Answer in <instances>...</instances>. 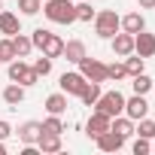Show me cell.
<instances>
[{
  "label": "cell",
  "mask_w": 155,
  "mask_h": 155,
  "mask_svg": "<svg viewBox=\"0 0 155 155\" xmlns=\"http://www.w3.org/2000/svg\"><path fill=\"white\" fill-rule=\"evenodd\" d=\"M43 15L52 25H73L76 21V3L73 0H43Z\"/></svg>",
  "instance_id": "6da1fadb"
},
{
  "label": "cell",
  "mask_w": 155,
  "mask_h": 155,
  "mask_svg": "<svg viewBox=\"0 0 155 155\" xmlns=\"http://www.w3.org/2000/svg\"><path fill=\"white\" fill-rule=\"evenodd\" d=\"M6 73H9V79H12V82H18V85H25V88H31V85H37V82H40L37 70H34L25 58H12V61H9V67H6Z\"/></svg>",
  "instance_id": "7a4b0ae2"
},
{
  "label": "cell",
  "mask_w": 155,
  "mask_h": 155,
  "mask_svg": "<svg viewBox=\"0 0 155 155\" xmlns=\"http://www.w3.org/2000/svg\"><path fill=\"white\" fill-rule=\"evenodd\" d=\"M94 110L97 113H104V116H122L125 113V94L116 88V91H101V97H97V104H94Z\"/></svg>",
  "instance_id": "3957f363"
},
{
  "label": "cell",
  "mask_w": 155,
  "mask_h": 155,
  "mask_svg": "<svg viewBox=\"0 0 155 155\" xmlns=\"http://www.w3.org/2000/svg\"><path fill=\"white\" fill-rule=\"evenodd\" d=\"M116 31H122L116 9H101V12H94V34H97L101 40H110Z\"/></svg>",
  "instance_id": "277c9868"
},
{
  "label": "cell",
  "mask_w": 155,
  "mask_h": 155,
  "mask_svg": "<svg viewBox=\"0 0 155 155\" xmlns=\"http://www.w3.org/2000/svg\"><path fill=\"white\" fill-rule=\"evenodd\" d=\"M58 85H61V91H64L67 97H79V94H82V88L88 85V79H85L79 70H70V73H61Z\"/></svg>",
  "instance_id": "5b68a950"
},
{
  "label": "cell",
  "mask_w": 155,
  "mask_h": 155,
  "mask_svg": "<svg viewBox=\"0 0 155 155\" xmlns=\"http://www.w3.org/2000/svg\"><path fill=\"white\" fill-rule=\"evenodd\" d=\"M79 73L85 76L88 82H107V64L104 61H97V58H82L79 61Z\"/></svg>",
  "instance_id": "8992f818"
},
{
  "label": "cell",
  "mask_w": 155,
  "mask_h": 155,
  "mask_svg": "<svg viewBox=\"0 0 155 155\" xmlns=\"http://www.w3.org/2000/svg\"><path fill=\"white\" fill-rule=\"evenodd\" d=\"M110 46H113V55L116 58H128L134 52V34H125V31H116L110 37Z\"/></svg>",
  "instance_id": "52a82bcc"
},
{
  "label": "cell",
  "mask_w": 155,
  "mask_h": 155,
  "mask_svg": "<svg viewBox=\"0 0 155 155\" xmlns=\"http://www.w3.org/2000/svg\"><path fill=\"white\" fill-rule=\"evenodd\" d=\"M146 113H149V101H146V94H134V97H125V116H128V119L140 122Z\"/></svg>",
  "instance_id": "ba28073f"
},
{
  "label": "cell",
  "mask_w": 155,
  "mask_h": 155,
  "mask_svg": "<svg viewBox=\"0 0 155 155\" xmlns=\"http://www.w3.org/2000/svg\"><path fill=\"white\" fill-rule=\"evenodd\" d=\"M104 131H110V116H104V113H91L88 116V122H85V137L88 140H94L97 134H104Z\"/></svg>",
  "instance_id": "9c48e42d"
},
{
  "label": "cell",
  "mask_w": 155,
  "mask_h": 155,
  "mask_svg": "<svg viewBox=\"0 0 155 155\" xmlns=\"http://www.w3.org/2000/svg\"><path fill=\"white\" fill-rule=\"evenodd\" d=\"M15 134H18V140H21L25 146H31V143L37 146V140L43 137V122H21Z\"/></svg>",
  "instance_id": "30bf717a"
},
{
  "label": "cell",
  "mask_w": 155,
  "mask_h": 155,
  "mask_svg": "<svg viewBox=\"0 0 155 155\" xmlns=\"http://www.w3.org/2000/svg\"><path fill=\"white\" fill-rule=\"evenodd\" d=\"M94 143H97V149H101V152H119V149L125 146V137H119V134L110 128V131L97 134V137H94Z\"/></svg>",
  "instance_id": "8fae6325"
},
{
  "label": "cell",
  "mask_w": 155,
  "mask_h": 155,
  "mask_svg": "<svg viewBox=\"0 0 155 155\" xmlns=\"http://www.w3.org/2000/svg\"><path fill=\"white\" fill-rule=\"evenodd\" d=\"M134 52L140 58H152L155 55V34H146V28L140 34H134Z\"/></svg>",
  "instance_id": "7c38bea8"
},
{
  "label": "cell",
  "mask_w": 155,
  "mask_h": 155,
  "mask_svg": "<svg viewBox=\"0 0 155 155\" xmlns=\"http://www.w3.org/2000/svg\"><path fill=\"white\" fill-rule=\"evenodd\" d=\"M85 55H88V52H85V43H82V40H70V43H64V52H61V58L70 61V64H79Z\"/></svg>",
  "instance_id": "4fadbf2b"
},
{
  "label": "cell",
  "mask_w": 155,
  "mask_h": 155,
  "mask_svg": "<svg viewBox=\"0 0 155 155\" xmlns=\"http://www.w3.org/2000/svg\"><path fill=\"white\" fill-rule=\"evenodd\" d=\"M18 31H21V18L15 12L0 9V34H3V37H15Z\"/></svg>",
  "instance_id": "5bb4252c"
},
{
  "label": "cell",
  "mask_w": 155,
  "mask_h": 155,
  "mask_svg": "<svg viewBox=\"0 0 155 155\" xmlns=\"http://www.w3.org/2000/svg\"><path fill=\"white\" fill-rule=\"evenodd\" d=\"M119 28H122L125 34H140V31L146 28V18H143L140 12H128V15L119 18Z\"/></svg>",
  "instance_id": "9a60e30c"
},
{
  "label": "cell",
  "mask_w": 155,
  "mask_h": 155,
  "mask_svg": "<svg viewBox=\"0 0 155 155\" xmlns=\"http://www.w3.org/2000/svg\"><path fill=\"white\" fill-rule=\"evenodd\" d=\"M110 128H113L119 137H125V140H128V137L134 134V119H128L125 113H122V116H113V119H110Z\"/></svg>",
  "instance_id": "2e32d148"
},
{
  "label": "cell",
  "mask_w": 155,
  "mask_h": 155,
  "mask_svg": "<svg viewBox=\"0 0 155 155\" xmlns=\"http://www.w3.org/2000/svg\"><path fill=\"white\" fill-rule=\"evenodd\" d=\"M37 146H40L43 155H55V152H61V134H46L43 131V137L37 140Z\"/></svg>",
  "instance_id": "e0dca14e"
},
{
  "label": "cell",
  "mask_w": 155,
  "mask_h": 155,
  "mask_svg": "<svg viewBox=\"0 0 155 155\" xmlns=\"http://www.w3.org/2000/svg\"><path fill=\"white\" fill-rule=\"evenodd\" d=\"M40 52H43V55H49V58H52V61H55V58H61V52H64V40H61V37H58V34H49V37H46V43H43V49H40Z\"/></svg>",
  "instance_id": "ac0fdd59"
},
{
  "label": "cell",
  "mask_w": 155,
  "mask_h": 155,
  "mask_svg": "<svg viewBox=\"0 0 155 155\" xmlns=\"http://www.w3.org/2000/svg\"><path fill=\"white\" fill-rule=\"evenodd\" d=\"M46 110H49L52 116H61V113H67V94H64V91H55V94H49V97H46Z\"/></svg>",
  "instance_id": "d6986e66"
},
{
  "label": "cell",
  "mask_w": 155,
  "mask_h": 155,
  "mask_svg": "<svg viewBox=\"0 0 155 155\" xmlns=\"http://www.w3.org/2000/svg\"><path fill=\"white\" fill-rule=\"evenodd\" d=\"M3 101H6L9 107H18V104L25 101V85H18V82L6 85V88H3Z\"/></svg>",
  "instance_id": "ffe728a7"
},
{
  "label": "cell",
  "mask_w": 155,
  "mask_h": 155,
  "mask_svg": "<svg viewBox=\"0 0 155 155\" xmlns=\"http://www.w3.org/2000/svg\"><path fill=\"white\" fill-rule=\"evenodd\" d=\"M12 46H15V55H18V58H28V55L34 52V43H31V37H25L21 31L12 37Z\"/></svg>",
  "instance_id": "44dd1931"
},
{
  "label": "cell",
  "mask_w": 155,
  "mask_h": 155,
  "mask_svg": "<svg viewBox=\"0 0 155 155\" xmlns=\"http://www.w3.org/2000/svg\"><path fill=\"white\" fill-rule=\"evenodd\" d=\"M97 97H101V82H88V85L82 88V94H79V101H82L85 107H94Z\"/></svg>",
  "instance_id": "7402d4cb"
},
{
  "label": "cell",
  "mask_w": 155,
  "mask_h": 155,
  "mask_svg": "<svg viewBox=\"0 0 155 155\" xmlns=\"http://www.w3.org/2000/svg\"><path fill=\"white\" fill-rule=\"evenodd\" d=\"M131 88H134V94H149L152 91V79H149V76L146 73H137V76H131Z\"/></svg>",
  "instance_id": "603a6c76"
},
{
  "label": "cell",
  "mask_w": 155,
  "mask_h": 155,
  "mask_svg": "<svg viewBox=\"0 0 155 155\" xmlns=\"http://www.w3.org/2000/svg\"><path fill=\"white\" fill-rule=\"evenodd\" d=\"M122 64H125V73H128V76H137V73H143V58H140L137 52H131V55H128Z\"/></svg>",
  "instance_id": "cb8c5ba5"
},
{
  "label": "cell",
  "mask_w": 155,
  "mask_h": 155,
  "mask_svg": "<svg viewBox=\"0 0 155 155\" xmlns=\"http://www.w3.org/2000/svg\"><path fill=\"white\" fill-rule=\"evenodd\" d=\"M12 58H18L15 46H12V37H3V40H0V64H9Z\"/></svg>",
  "instance_id": "d4e9b609"
},
{
  "label": "cell",
  "mask_w": 155,
  "mask_h": 155,
  "mask_svg": "<svg viewBox=\"0 0 155 155\" xmlns=\"http://www.w3.org/2000/svg\"><path fill=\"white\" fill-rule=\"evenodd\" d=\"M76 21H94V6L88 0H79V3H76Z\"/></svg>",
  "instance_id": "484cf974"
},
{
  "label": "cell",
  "mask_w": 155,
  "mask_h": 155,
  "mask_svg": "<svg viewBox=\"0 0 155 155\" xmlns=\"http://www.w3.org/2000/svg\"><path fill=\"white\" fill-rule=\"evenodd\" d=\"M43 131H46V134H64V122H61V116H52V113H49V119L43 122Z\"/></svg>",
  "instance_id": "4316f807"
},
{
  "label": "cell",
  "mask_w": 155,
  "mask_h": 155,
  "mask_svg": "<svg viewBox=\"0 0 155 155\" xmlns=\"http://www.w3.org/2000/svg\"><path fill=\"white\" fill-rule=\"evenodd\" d=\"M134 134H140V137H146V140H152V137H155V122L143 116V119H140V125L134 128Z\"/></svg>",
  "instance_id": "83f0119b"
},
{
  "label": "cell",
  "mask_w": 155,
  "mask_h": 155,
  "mask_svg": "<svg viewBox=\"0 0 155 155\" xmlns=\"http://www.w3.org/2000/svg\"><path fill=\"white\" fill-rule=\"evenodd\" d=\"M31 67L37 70V76L43 79V76H49V73H52V58H49V55H43V58H37V61H34Z\"/></svg>",
  "instance_id": "f1b7e54d"
},
{
  "label": "cell",
  "mask_w": 155,
  "mask_h": 155,
  "mask_svg": "<svg viewBox=\"0 0 155 155\" xmlns=\"http://www.w3.org/2000/svg\"><path fill=\"white\" fill-rule=\"evenodd\" d=\"M18 9H21V15H37L43 9V0H18Z\"/></svg>",
  "instance_id": "f546056e"
},
{
  "label": "cell",
  "mask_w": 155,
  "mask_h": 155,
  "mask_svg": "<svg viewBox=\"0 0 155 155\" xmlns=\"http://www.w3.org/2000/svg\"><path fill=\"white\" fill-rule=\"evenodd\" d=\"M125 76H128V73H125V64H122V61H116V64H110V67H107V79L119 82V79H125Z\"/></svg>",
  "instance_id": "4dcf8cb0"
},
{
  "label": "cell",
  "mask_w": 155,
  "mask_h": 155,
  "mask_svg": "<svg viewBox=\"0 0 155 155\" xmlns=\"http://www.w3.org/2000/svg\"><path fill=\"white\" fill-rule=\"evenodd\" d=\"M52 31H46V28H37L34 34H31V43H34V49H43V43H46V37H49Z\"/></svg>",
  "instance_id": "1f68e13d"
},
{
  "label": "cell",
  "mask_w": 155,
  "mask_h": 155,
  "mask_svg": "<svg viewBox=\"0 0 155 155\" xmlns=\"http://www.w3.org/2000/svg\"><path fill=\"white\" fill-rule=\"evenodd\" d=\"M131 149H134V155H146V152H152V143H149L146 137H137Z\"/></svg>",
  "instance_id": "d6a6232c"
},
{
  "label": "cell",
  "mask_w": 155,
  "mask_h": 155,
  "mask_svg": "<svg viewBox=\"0 0 155 155\" xmlns=\"http://www.w3.org/2000/svg\"><path fill=\"white\" fill-rule=\"evenodd\" d=\"M9 134H12V125H9V122H3V119H0V140H6Z\"/></svg>",
  "instance_id": "836d02e7"
},
{
  "label": "cell",
  "mask_w": 155,
  "mask_h": 155,
  "mask_svg": "<svg viewBox=\"0 0 155 155\" xmlns=\"http://www.w3.org/2000/svg\"><path fill=\"white\" fill-rule=\"evenodd\" d=\"M140 9H155V0H137Z\"/></svg>",
  "instance_id": "e575fe53"
},
{
  "label": "cell",
  "mask_w": 155,
  "mask_h": 155,
  "mask_svg": "<svg viewBox=\"0 0 155 155\" xmlns=\"http://www.w3.org/2000/svg\"><path fill=\"white\" fill-rule=\"evenodd\" d=\"M0 155H6V143L3 140H0Z\"/></svg>",
  "instance_id": "d590c367"
},
{
  "label": "cell",
  "mask_w": 155,
  "mask_h": 155,
  "mask_svg": "<svg viewBox=\"0 0 155 155\" xmlns=\"http://www.w3.org/2000/svg\"><path fill=\"white\" fill-rule=\"evenodd\" d=\"M152 149H155V146H152Z\"/></svg>",
  "instance_id": "8d00e7d4"
}]
</instances>
